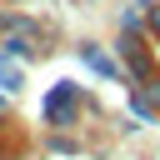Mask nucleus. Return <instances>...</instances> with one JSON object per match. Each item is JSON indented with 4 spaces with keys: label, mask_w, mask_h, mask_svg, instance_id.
<instances>
[{
    "label": "nucleus",
    "mask_w": 160,
    "mask_h": 160,
    "mask_svg": "<svg viewBox=\"0 0 160 160\" xmlns=\"http://www.w3.org/2000/svg\"><path fill=\"white\" fill-rule=\"evenodd\" d=\"M65 110H70V85H60L55 100H50V115H65Z\"/></svg>",
    "instance_id": "f257e3e1"
}]
</instances>
